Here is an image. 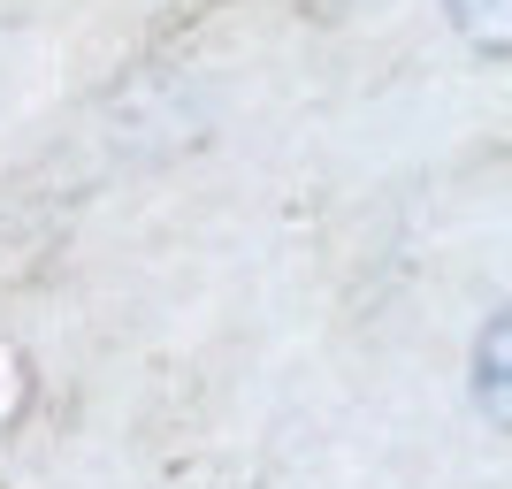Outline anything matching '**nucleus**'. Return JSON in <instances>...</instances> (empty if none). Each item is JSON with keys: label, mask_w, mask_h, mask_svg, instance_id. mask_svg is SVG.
Returning a JSON list of instances; mask_svg holds the SVG:
<instances>
[{"label": "nucleus", "mask_w": 512, "mask_h": 489, "mask_svg": "<svg viewBox=\"0 0 512 489\" xmlns=\"http://www.w3.org/2000/svg\"><path fill=\"white\" fill-rule=\"evenodd\" d=\"M474 383H490V421H505V314H490V337L474 352Z\"/></svg>", "instance_id": "obj_2"}, {"label": "nucleus", "mask_w": 512, "mask_h": 489, "mask_svg": "<svg viewBox=\"0 0 512 489\" xmlns=\"http://www.w3.org/2000/svg\"><path fill=\"white\" fill-rule=\"evenodd\" d=\"M451 23H459V39L474 46V54H505L512 39V0H451Z\"/></svg>", "instance_id": "obj_1"}]
</instances>
